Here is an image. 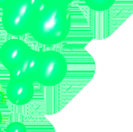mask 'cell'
<instances>
[{"label":"cell","instance_id":"2","mask_svg":"<svg viewBox=\"0 0 133 132\" xmlns=\"http://www.w3.org/2000/svg\"><path fill=\"white\" fill-rule=\"evenodd\" d=\"M45 0H11L2 9V25L14 36L29 33L30 25L37 8Z\"/></svg>","mask_w":133,"mask_h":132},{"label":"cell","instance_id":"8","mask_svg":"<svg viewBox=\"0 0 133 132\" xmlns=\"http://www.w3.org/2000/svg\"><path fill=\"white\" fill-rule=\"evenodd\" d=\"M26 127L21 122H11L5 128V132H25Z\"/></svg>","mask_w":133,"mask_h":132},{"label":"cell","instance_id":"6","mask_svg":"<svg viewBox=\"0 0 133 132\" xmlns=\"http://www.w3.org/2000/svg\"><path fill=\"white\" fill-rule=\"evenodd\" d=\"M41 52L31 49L20 64L8 71L9 76L15 79H30L34 81L38 71Z\"/></svg>","mask_w":133,"mask_h":132},{"label":"cell","instance_id":"9","mask_svg":"<svg viewBox=\"0 0 133 132\" xmlns=\"http://www.w3.org/2000/svg\"><path fill=\"white\" fill-rule=\"evenodd\" d=\"M50 1L60 4V5H66V6H69V5H71L74 0H50Z\"/></svg>","mask_w":133,"mask_h":132},{"label":"cell","instance_id":"10","mask_svg":"<svg viewBox=\"0 0 133 132\" xmlns=\"http://www.w3.org/2000/svg\"><path fill=\"white\" fill-rule=\"evenodd\" d=\"M10 1L11 0H0V9L2 10Z\"/></svg>","mask_w":133,"mask_h":132},{"label":"cell","instance_id":"13","mask_svg":"<svg viewBox=\"0 0 133 132\" xmlns=\"http://www.w3.org/2000/svg\"><path fill=\"white\" fill-rule=\"evenodd\" d=\"M0 131H1V127H0Z\"/></svg>","mask_w":133,"mask_h":132},{"label":"cell","instance_id":"4","mask_svg":"<svg viewBox=\"0 0 133 132\" xmlns=\"http://www.w3.org/2000/svg\"><path fill=\"white\" fill-rule=\"evenodd\" d=\"M32 48L20 39H10L2 44L0 48V62L9 71L23 61Z\"/></svg>","mask_w":133,"mask_h":132},{"label":"cell","instance_id":"3","mask_svg":"<svg viewBox=\"0 0 133 132\" xmlns=\"http://www.w3.org/2000/svg\"><path fill=\"white\" fill-rule=\"evenodd\" d=\"M68 72V62L61 53L54 50L41 52L38 71L34 82L43 86L54 87L60 84Z\"/></svg>","mask_w":133,"mask_h":132},{"label":"cell","instance_id":"12","mask_svg":"<svg viewBox=\"0 0 133 132\" xmlns=\"http://www.w3.org/2000/svg\"><path fill=\"white\" fill-rule=\"evenodd\" d=\"M2 123V113H1V109H0V125Z\"/></svg>","mask_w":133,"mask_h":132},{"label":"cell","instance_id":"5","mask_svg":"<svg viewBox=\"0 0 133 132\" xmlns=\"http://www.w3.org/2000/svg\"><path fill=\"white\" fill-rule=\"evenodd\" d=\"M34 82L30 79L11 78L5 89L6 99L14 105H25L32 100L35 94Z\"/></svg>","mask_w":133,"mask_h":132},{"label":"cell","instance_id":"11","mask_svg":"<svg viewBox=\"0 0 133 132\" xmlns=\"http://www.w3.org/2000/svg\"><path fill=\"white\" fill-rule=\"evenodd\" d=\"M4 98H5V96H4V93L0 91V103H1L2 101L4 100Z\"/></svg>","mask_w":133,"mask_h":132},{"label":"cell","instance_id":"7","mask_svg":"<svg viewBox=\"0 0 133 132\" xmlns=\"http://www.w3.org/2000/svg\"><path fill=\"white\" fill-rule=\"evenodd\" d=\"M115 1L116 0H84L86 5L96 12L109 10L114 5Z\"/></svg>","mask_w":133,"mask_h":132},{"label":"cell","instance_id":"1","mask_svg":"<svg viewBox=\"0 0 133 132\" xmlns=\"http://www.w3.org/2000/svg\"><path fill=\"white\" fill-rule=\"evenodd\" d=\"M71 29V14L68 6L45 0L37 8L29 34L44 45H54L67 38Z\"/></svg>","mask_w":133,"mask_h":132}]
</instances>
